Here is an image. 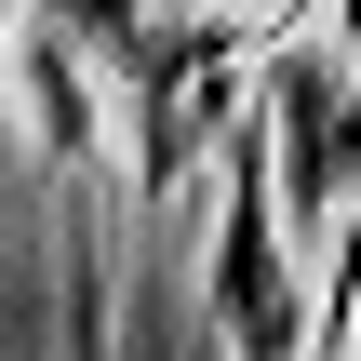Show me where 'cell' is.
<instances>
[{
    "mask_svg": "<svg viewBox=\"0 0 361 361\" xmlns=\"http://www.w3.org/2000/svg\"><path fill=\"white\" fill-rule=\"evenodd\" d=\"M214 335L228 348H295V281H281V174H268V121L228 134V201H214Z\"/></svg>",
    "mask_w": 361,
    "mask_h": 361,
    "instance_id": "obj_1",
    "label": "cell"
},
{
    "mask_svg": "<svg viewBox=\"0 0 361 361\" xmlns=\"http://www.w3.org/2000/svg\"><path fill=\"white\" fill-rule=\"evenodd\" d=\"M348 54H361V40H348Z\"/></svg>",
    "mask_w": 361,
    "mask_h": 361,
    "instance_id": "obj_2",
    "label": "cell"
}]
</instances>
